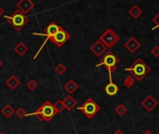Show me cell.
<instances>
[{"mask_svg": "<svg viewBox=\"0 0 159 134\" xmlns=\"http://www.w3.org/2000/svg\"><path fill=\"white\" fill-rule=\"evenodd\" d=\"M3 14H4V9H3V8H2V7L0 6V17H1Z\"/></svg>", "mask_w": 159, "mask_h": 134, "instance_id": "cell-29", "label": "cell"}, {"mask_svg": "<svg viewBox=\"0 0 159 134\" xmlns=\"http://www.w3.org/2000/svg\"><path fill=\"white\" fill-rule=\"evenodd\" d=\"M0 134H6V133H4V132H0Z\"/></svg>", "mask_w": 159, "mask_h": 134, "instance_id": "cell-32", "label": "cell"}, {"mask_svg": "<svg viewBox=\"0 0 159 134\" xmlns=\"http://www.w3.org/2000/svg\"><path fill=\"white\" fill-rule=\"evenodd\" d=\"M79 86L78 84L74 80V79H69L64 85H63V90L69 94L72 95L73 93H75L77 90H78Z\"/></svg>", "mask_w": 159, "mask_h": 134, "instance_id": "cell-14", "label": "cell"}, {"mask_svg": "<svg viewBox=\"0 0 159 134\" xmlns=\"http://www.w3.org/2000/svg\"><path fill=\"white\" fill-rule=\"evenodd\" d=\"M119 58L113 51H108L105 52L103 57H102L100 62L96 64V67L104 66L105 69L108 71L109 77H112V75L117 70V64L119 63Z\"/></svg>", "mask_w": 159, "mask_h": 134, "instance_id": "cell-3", "label": "cell"}, {"mask_svg": "<svg viewBox=\"0 0 159 134\" xmlns=\"http://www.w3.org/2000/svg\"><path fill=\"white\" fill-rule=\"evenodd\" d=\"M79 111H81L88 118L91 119L98 112L101 110V106L91 98L87 99L81 105L77 107Z\"/></svg>", "mask_w": 159, "mask_h": 134, "instance_id": "cell-5", "label": "cell"}, {"mask_svg": "<svg viewBox=\"0 0 159 134\" xmlns=\"http://www.w3.org/2000/svg\"><path fill=\"white\" fill-rule=\"evenodd\" d=\"M70 34L67 33L61 26L58 30V32L49 39L50 42L55 44L58 48H61L69 39H70Z\"/></svg>", "mask_w": 159, "mask_h": 134, "instance_id": "cell-8", "label": "cell"}, {"mask_svg": "<svg viewBox=\"0 0 159 134\" xmlns=\"http://www.w3.org/2000/svg\"><path fill=\"white\" fill-rule=\"evenodd\" d=\"M37 83L34 80V79H30L27 83H26V88L30 90V91H34L36 88H37Z\"/></svg>", "mask_w": 159, "mask_h": 134, "instance_id": "cell-23", "label": "cell"}, {"mask_svg": "<svg viewBox=\"0 0 159 134\" xmlns=\"http://www.w3.org/2000/svg\"><path fill=\"white\" fill-rule=\"evenodd\" d=\"M99 40L107 48V49H112L116 43L119 42L120 36L112 29L108 28L106 29L100 36Z\"/></svg>", "mask_w": 159, "mask_h": 134, "instance_id": "cell-7", "label": "cell"}, {"mask_svg": "<svg viewBox=\"0 0 159 134\" xmlns=\"http://www.w3.org/2000/svg\"><path fill=\"white\" fill-rule=\"evenodd\" d=\"M14 51L19 55V56H23L26 54L28 51V47L23 43V42H19L17 45L14 47Z\"/></svg>", "mask_w": 159, "mask_h": 134, "instance_id": "cell-17", "label": "cell"}, {"mask_svg": "<svg viewBox=\"0 0 159 134\" xmlns=\"http://www.w3.org/2000/svg\"><path fill=\"white\" fill-rule=\"evenodd\" d=\"M75 134H78V133H75Z\"/></svg>", "mask_w": 159, "mask_h": 134, "instance_id": "cell-33", "label": "cell"}, {"mask_svg": "<svg viewBox=\"0 0 159 134\" xmlns=\"http://www.w3.org/2000/svg\"><path fill=\"white\" fill-rule=\"evenodd\" d=\"M113 134H125V133H124L122 131H120V130H116V132H115Z\"/></svg>", "mask_w": 159, "mask_h": 134, "instance_id": "cell-28", "label": "cell"}, {"mask_svg": "<svg viewBox=\"0 0 159 134\" xmlns=\"http://www.w3.org/2000/svg\"><path fill=\"white\" fill-rule=\"evenodd\" d=\"M135 78L131 76V75H129V76H127L126 77H125V79H124V81H123V84H124V86L127 88V89H130V88H132L133 87V85L135 84Z\"/></svg>", "mask_w": 159, "mask_h": 134, "instance_id": "cell-20", "label": "cell"}, {"mask_svg": "<svg viewBox=\"0 0 159 134\" xmlns=\"http://www.w3.org/2000/svg\"><path fill=\"white\" fill-rule=\"evenodd\" d=\"M143 134H154V133H153L152 132H150V131H146V132H145Z\"/></svg>", "mask_w": 159, "mask_h": 134, "instance_id": "cell-30", "label": "cell"}, {"mask_svg": "<svg viewBox=\"0 0 159 134\" xmlns=\"http://www.w3.org/2000/svg\"><path fill=\"white\" fill-rule=\"evenodd\" d=\"M55 72L58 74V75H63L65 72H66V67L63 63H59L56 67H55Z\"/></svg>", "mask_w": 159, "mask_h": 134, "instance_id": "cell-25", "label": "cell"}, {"mask_svg": "<svg viewBox=\"0 0 159 134\" xmlns=\"http://www.w3.org/2000/svg\"><path fill=\"white\" fill-rule=\"evenodd\" d=\"M151 53L154 57L156 58H159V46L156 45L152 49H151Z\"/></svg>", "mask_w": 159, "mask_h": 134, "instance_id": "cell-26", "label": "cell"}, {"mask_svg": "<svg viewBox=\"0 0 159 134\" xmlns=\"http://www.w3.org/2000/svg\"><path fill=\"white\" fill-rule=\"evenodd\" d=\"M158 117H159V114H158Z\"/></svg>", "mask_w": 159, "mask_h": 134, "instance_id": "cell-34", "label": "cell"}, {"mask_svg": "<svg viewBox=\"0 0 159 134\" xmlns=\"http://www.w3.org/2000/svg\"><path fill=\"white\" fill-rule=\"evenodd\" d=\"M143 9L141 8V7L140 6H138V5H133L129 9V14L132 17V18H134V19H138L142 14H143Z\"/></svg>", "mask_w": 159, "mask_h": 134, "instance_id": "cell-18", "label": "cell"}, {"mask_svg": "<svg viewBox=\"0 0 159 134\" xmlns=\"http://www.w3.org/2000/svg\"><path fill=\"white\" fill-rule=\"evenodd\" d=\"M141 104L145 110H147L148 112H152L158 105V102L152 95H148L147 97H145V99L142 101Z\"/></svg>", "mask_w": 159, "mask_h": 134, "instance_id": "cell-10", "label": "cell"}, {"mask_svg": "<svg viewBox=\"0 0 159 134\" xmlns=\"http://www.w3.org/2000/svg\"><path fill=\"white\" fill-rule=\"evenodd\" d=\"M60 25H58L55 21H50L45 28H44V30H43V34H40V33H33V35H39V36H46V39L44 40V42H43V44H42V46L40 47V49L37 50V52H36V54L34 55V59H35L38 55H39V53L41 52V50H42V49L44 48V46L47 44V42L58 32V30L60 29Z\"/></svg>", "mask_w": 159, "mask_h": 134, "instance_id": "cell-6", "label": "cell"}, {"mask_svg": "<svg viewBox=\"0 0 159 134\" xmlns=\"http://www.w3.org/2000/svg\"><path fill=\"white\" fill-rule=\"evenodd\" d=\"M2 64H3V62H1V61H0V67H1V66H2Z\"/></svg>", "mask_w": 159, "mask_h": 134, "instance_id": "cell-31", "label": "cell"}, {"mask_svg": "<svg viewBox=\"0 0 159 134\" xmlns=\"http://www.w3.org/2000/svg\"><path fill=\"white\" fill-rule=\"evenodd\" d=\"M26 111H25V109L24 108H22V107H19L16 111H15V115L17 116V118H20V119H22L24 117H26Z\"/></svg>", "mask_w": 159, "mask_h": 134, "instance_id": "cell-24", "label": "cell"}, {"mask_svg": "<svg viewBox=\"0 0 159 134\" xmlns=\"http://www.w3.org/2000/svg\"><path fill=\"white\" fill-rule=\"evenodd\" d=\"M54 105V108H55V110H56V112H57V114L58 113H61L64 109H65V106H64V104H63V101L62 100H58V101H56V103L53 104Z\"/></svg>", "mask_w": 159, "mask_h": 134, "instance_id": "cell-22", "label": "cell"}, {"mask_svg": "<svg viewBox=\"0 0 159 134\" xmlns=\"http://www.w3.org/2000/svg\"><path fill=\"white\" fill-rule=\"evenodd\" d=\"M16 7L20 12H22L24 15H27L34 7V3L32 0H20L17 2Z\"/></svg>", "mask_w": 159, "mask_h": 134, "instance_id": "cell-9", "label": "cell"}, {"mask_svg": "<svg viewBox=\"0 0 159 134\" xmlns=\"http://www.w3.org/2000/svg\"><path fill=\"white\" fill-rule=\"evenodd\" d=\"M103 90H104V92H105L108 96L114 97V96H116V95L118 93V91H119V87H118L116 83L113 82L112 77H109V83L103 88Z\"/></svg>", "mask_w": 159, "mask_h": 134, "instance_id": "cell-13", "label": "cell"}, {"mask_svg": "<svg viewBox=\"0 0 159 134\" xmlns=\"http://www.w3.org/2000/svg\"><path fill=\"white\" fill-rule=\"evenodd\" d=\"M124 46H125V48H126L130 53H135V52L141 48L142 44H141V42L138 41L134 36H131L130 38H129V39L125 42Z\"/></svg>", "mask_w": 159, "mask_h": 134, "instance_id": "cell-12", "label": "cell"}, {"mask_svg": "<svg viewBox=\"0 0 159 134\" xmlns=\"http://www.w3.org/2000/svg\"><path fill=\"white\" fill-rule=\"evenodd\" d=\"M125 71L129 72L135 80L142 81L151 72V67L142 58H138L129 67L125 68Z\"/></svg>", "mask_w": 159, "mask_h": 134, "instance_id": "cell-2", "label": "cell"}, {"mask_svg": "<svg viewBox=\"0 0 159 134\" xmlns=\"http://www.w3.org/2000/svg\"><path fill=\"white\" fill-rule=\"evenodd\" d=\"M4 18L16 31H20L29 21V18L27 17V15H24L19 9H16L10 16L5 15Z\"/></svg>", "mask_w": 159, "mask_h": 134, "instance_id": "cell-4", "label": "cell"}, {"mask_svg": "<svg viewBox=\"0 0 159 134\" xmlns=\"http://www.w3.org/2000/svg\"><path fill=\"white\" fill-rule=\"evenodd\" d=\"M153 22L155 23V27L154 28H152V30H155V29H157V28H159V12L153 18Z\"/></svg>", "mask_w": 159, "mask_h": 134, "instance_id": "cell-27", "label": "cell"}, {"mask_svg": "<svg viewBox=\"0 0 159 134\" xmlns=\"http://www.w3.org/2000/svg\"><path fill=\"white\" fill-rule=\"evenodd\" d=\"M90 51L97 57H101L103 53L106 52L107 50V48L100 41V40H97L95 41L89 48Z\"/></svg>", "mask_w": 159, "mask_h": 134, "instance_id": "cell-11", "label": "cell"}, {"mask_svg": "<svg viewBox=\"0 0 159 134\" xmlns=\"http://www.w3.org/2000/svg\"><path fill=\"white\" fill-rule=\"evenodd\" d=\"M1 113H2V115H3L5 118H9L12 117L13 114H15V110H14V108H13L10 104H6V105L1 109Z\"/></svg>", "mask_w": 159, "mask_h": 134, "instance_id": "cell-19", "label": "cell"}, {"mask_svg": "<svg viewBox=\"0 0 159 134\" xmlns=\"http://www.w3.org/2000/svg\"><path fill=\"white\" fill-rule=\"evenodd\" d=\"M5 84L7 86V88L11 90H15L20 84V81L18 79L17 76H15L14 75H11L6 81Z\"/></svg>", "mask_w": 159, "mask_h": 134, "instance_id": "cell-15", "label": "cell"}, {"mask_svg": "<svg viewBox=\"0 0 159 134\" xmlns=\"http://www.w3.org/2000/svg\"><path fill=\"white\" fill-rule=\"evenodd\" d=\"M56 115H57V112L54 108V105L49 101H46L34 112L26 114V117H34L39 121L49 122Z\"/></svg>", "mask_w": 159, "mask_h": 134, "instance_id": "cell-1", "label": "cell"}, {"mask_svg": "<svg viewBox=\"0 0 159 134\" xmlns=\"http://www.w3.org/2000/svg\"><path fill=\"white\" fill-rule=\"evenodd\" d=\"M115 112L118 115V116H124L127 112H128V108L123 104H119L116 108H115Z\"/></svg>", "mask_w": 159, "mask_h": 134, "instance_id": "cell-21", "label": "cell"}, {"mask_svg": "<svg viewBox=\"0 0 159 134\" xmlns=\"http://www.w3.org/2000/svg\"><path fill=\"white\" fill-rule=\"evenodd\" d=\"M62 101H63L65 109H66L67 111H72V110L75 107V105L77 104L76 100H75L74 97H72L71 95H67Z\"/></svg>", "mask_w": 159, "mask_h": 134, "instance_id": "cell-16", "label": "cell"}]
</instances>
